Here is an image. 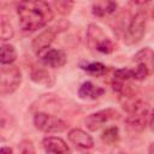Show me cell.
Instances as JSON below:
<instances>
[{
    "label": "cell",
    "mask_w": 154,
    "mask_h": 154,
    "mask_svg": "<svg viewBox=\"0 0 154 154\" xmlns=\"http://www.w3.org/2000/svg\"><path fill=\"white\" fill-rule=\"evenodd\" d=\"M118 5L113 1H106V2H95L93 4V13L95 16L102 17L106 14H111L117 10Z\"/></svg>",
    "instance_id": "9a60e30c"
},
{
    "label": "cell",
    "mask_w": 154,
    "mask_h": 154,
    "mask_svg": "<svg viewBox=\"0 0 154 154\" xmlns=\"http://www.w3.org/2000/svg\"><path fill=\"white\" fill-rule=\"evenodd\" d=\"M40 60L49 67H61L66 64V54L61 49H54V48H47L40 54H37Z\"/></svg>",
    "instance_id": "52a82bcc"
},
{
    "label": "cell",
    "mask_w": 154,
    "mask_h": 154,
    "mask_svg": "<svg viewBox=\"0 0 154 154\" xmlns=\"http://www.w3.org/2000/svg\"><path fill=\"white\" fill-rule=\"evenodd\" d=\"M17 59V52L12 45L2 43L0 48V63L1 65H11Z\"/></svg>",
    "instance_id": "5bb4252c"
},
{
    "label": "cell",
    "mask_w": 154,
    "mask_h": 154,
    "mask_svg": "<svg viewBox=\"0 0 154 154\" xmlns=\"http://www.w3.org/2000/svg\"><path fill=\"white\" fill-rule=\"evenodd\" d=\"M31 79L37 83V84H41V85H45V87H49L53 84V77L52 75L46 70V69H35L32 72H31Z\"/></svg>",
    "instance_id": "4fadbf2b"
},
{
    "label": "cell",
    "mask_w": 154,
    "mask_h": 154,
    "mask_svg": "<svg viewBox=\"0 0 154 154\" xmlns=\"http://www.w3.org/2000/svg\"><path fill=\"white\" fill-rule=\"evenodd\" d=\"M67 138L70 142H72L76 147L83 148V149H89L93 148L94 146V140L93 137L84 130L82 129H72L67 134Z\"/></svg>",
    "instance_id": "30bf717a"
},
{
    "label": "cell",
    "mask_w": 154,
    "mask_h": 154,
    "mask_svg": "<svg viewBox=\"0 0 154 154\" xmlns=\"http://www.w3.org/2000/svg\"><path fill=\"white\" fill-rule=\"evenodd\" d=\"M22 82V72L18 66L1 65L0 70V93L1 95L12 94L18 89Z\"/></svg>",
    "instance_id": "7a4b0ae2"
},
{
    "label": "cell",
    "mask_w": 154,
    "mask_h": 154,
    "mask_svg": "<svg viewBox=\"0 0 154 154\" xmlns=\"http://www.w3.org/2000/svg\"><path fill=\"white\" fill-rule=\"evenodd\" d=\"M88 45L91 49H95L103 54H109L113 52V43L107 37L105 31L96 24H90L87 30Z\"/></svg>",
    "instance_id": "3957f363"
},
{
    "label": "cell",
    "mask_w": 154,
    "mask_h": 154,
    "mask_svg": "<svg viewBox=\"0 0 154 154\" xmlns=\"http://www.w3.org/2000/svg\"><path fill=\"white\" fill-rule=\"evenodd\" d=\"M149 128H150V130L154 132V111L152 112V114H150V119H149Z\"/></svg>",
    "instance_id": "7402d4cb"
},
{
    "label": "cell",
    "mask_w": 154,
    "mask_h": 154,
    "mask_svg": "<svg viewBox=\"0 0 154 154\" xmlns=\"http://www.w3.org/2000/svg\"><path fill=\"white\" fill-rule=\"evenodd\" d=\"M17 14L24 31H36L53 19V11L46 1H22L18 4Z\"/></svg>",
    "instance_id": "6da1fadb"
},
{
    "label": "cell",
    "mask_w": 154,
    "mask_h": 154,
    "mask_svg": "<svg viewBox=\"0 0 154 154\" xmlns=\"http://www.w3.org/2000/svg\"><path fill=\"white\" fill-rule=\"evenodd\" d=\"M84 71H87L88 73L90 75H94V76H102L106 73V66L102 64V63H97V61H94V63H88L85 65H82L81 66Z\"/></svg>",
    "instance_id": "e0dca14e"
},
{
    "label": "cell",
    "mask_w": 154,
    "mask_h": 154,
    "mask_svg": "<svg viewBox=\"0 0 154 154\" xmlns=\"http://www.w3.org/2000/svg\"><path fill=\"white\" fill-rule=\"evenodd\" d=\"M0 154H12V149L10 147H1Z\"/></svg>",
    "instance_id": "44dd1931"
},
{
    "label": "cell",
    "mask_w": 154,
    "mask_h": 154,
    "mask_svg": "<svg viewBox=\"0 0 154 154\" xmlns=\"http://www.w3.org/2000/svg\"><path fill=\"white\" fill-rule=\"evenodd\" d=\"M42 144L46 154H72L70 147L60 137L48 136L43 138Z\"/></svg>",
    "instance_id": "ba28073f"
},
{
    "label": "cell",
    "mask_w": 154,
    "mask_h": 154,
    "mask_svg": "<svg viewBox=\"0 0 154 154\" xmlns=\"http://www.w3.org/2000/svg\"><path fill=\"white\" fill-rule=\"evenodd\" d=\"M57 11L61 14H69L72 10V6H73V2L72 1H55L52 4Z\"/></svg>",
    "instance_id": "d6986e66"
},
{
    "label": "cell",
    "mask_w": 154,
    "mask_h": 154,
    "mask_svg": "<svg viewBox=\"0 0 154 154\" xmlns=\"http://www.w3.org/2000/svg\"><path fill=\"white\" fill-rule=\"evenodd\" d=\"M152 16H153V19H154V8H153V11H152Z\"/></svg>",
    "instance_id": "cb8c5ba5"
},
{
    "label": "cell",
    "mask_w": 154,
    "mask_h": 154,
    "mask_svg": "<svg viewBox=\"0 0 154 154\" xmlns=\"http://www.w3.org/2000/svg\"><path fill=\"white\" fill-rule=\"evenodd\" d=\"M19 153L20 154H36L32 141H30V140H23L19 143Z\"/></svg>",
    "instance_id": "ffe728a7"
},
{
    "label": "cell",
    "mask_w": 154,
    "mask_h": 154,
    "mask_svg": "<svg viewBox=\"0 0 154 154\" xmlns=\"http://www.w3.org/2000/svg\"><path fill=\"white\" fill-rule=\"evenodd\" d=\"M120 118V113L114 109V108H106V109H101L99 112H95L90 116H88L85 118V125L90 131H96L99 130L103 124L114 120V119H119Z\"/></svg>",
    "instance_id": "8992f818"
},
{
    "label": "cell",
    "mask_w": 154,
    "mask_h": 154,
    "mask_svg": "<svg viewBox=\"0 0 154 154\" xmlns=\"http://www.w3.org/2000/svg\"><path fill=\"white\" fill-rule=\"evenodd\" d=\"M148 154H154V142L149 146V149H148Z\"/></svg>",
    "instance_id": "603a6c76"
},
{
    "label": "cell",
    "mask_w": 154,
    "mask_h": 154,
    "mask_svg": "<svg viewBox=\"0 0 154 154\" xmlns=\"http://www.w3.org/2000/svg\"><path fill=\"white\" fill-rule=\"evenodd\" d=\"M134 61L137 65L143 66L149 75L154 73V51L149 47L142 48L134 55Z\"/></svg>",
    "instance_id": "8fae6325"
},
{
    "label": "cell",
    "mask_w": 154,
    "mask_h": 154,
    "mask_svg": "<svg viewBox=\"0 0 154 154\" xmlns=\"http://www.w3.org/2000/svg\"><path fill=\"white\" fill-rule=\"evenodd\" d=\"M146 31V12L138 11L132 19L130 20L125 34H124V42L126 45H135L140 42Z\"/></svg>",
    "instance_id": "5b68a950"
},
{
    "label": "cell",
    "mask_w": 154,
    "mask_h": 154,
    "mask_svg": "<svg viewBox=\"0 0 154 154\" xmlns=\"http://www.w3.org/2000/svg\"><path fill=\"white\" fill-rule=\"evenodd\" d=\"M57 31L54 30V28H47L45 29L42 32H40L32 41V49L36 54H40L41 52H43L45 49L49 48L51 43L53 42L54 37H55Z\"/></svg>",
    "instance_id": "9c48e42d"
},
{
    "label": "cell",
    "mask_w": 154,
    "mask_h": 154,
    "mask_svg": "<svg viewBox=\"0 0 154 154\" xmlns=\"http://www.w3.org/2000/svg\"><path fill=\"white\" fill-rule=\"evenodd\" d=\"M101 140L105 144H116L119 141V130L117 126H109L107 128L102 135H101Z\"/></svg>",
    "instance_id": "2e32d148"
},
{
    "label": "cell",
    "mask_w": 154,
    "mask_h": 154,
    "mask_svg": "<svg viewBox=\"0 0 154 154\" xmlns=\"http://www.w3.org/2000/svg\"><path fill=\"white\" fill-rule=\"evenodd\" d=\"M103 93H105L103 88H101L99 85H95L90 81H87V82L82 83L79 89H78V95L83 100H96L101 95H103Z\"/></svg>",
    "instance_id": "7c38bea8"
},
{
    "label": "cell",
    "mask_w": 154,
    "mask_h": 154,
    "mask_svg": "<svg viewBox=\"0 0 154 154\" xmlns=\"http://www.w3.org/2000/svg\"><path fill=\"white\" fill-rule=\"evenodd\" d=\"M0 36H1V41H7L11 40L13 37V28L10 24V22L7 20V18L5 16H1V24H0Z\"/></svg>",
    "instance_id": "ac0fdd59"
},
{
    "label": "cell",
    "mask_w": 154,
    "mask_h": 154,
    "mask_svg": "<svg viewBox=\"0 0 154 154\" xmlns=\"http://www.w3.org/2000/svg\"><path fill=\"white\" fill-rule=\"evenodd\" d=\"M34 124L36 129L46 134L63 132L67 126L63 119L43 112H38L34 116Z\"/></svg>",
    "instance_id": "277c9868"
}]
</instances>
